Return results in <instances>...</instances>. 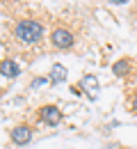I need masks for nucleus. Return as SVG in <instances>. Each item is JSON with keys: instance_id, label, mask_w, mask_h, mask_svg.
I'll return each instance as SVG.
<instances>
[{"instance_id": "obj_1", "label": "nucleus", "mask_w": 137, "mask_h": 149, "mask_svg": "<svg viewBox=\"0 0 137 149\" xmlns=\"http://www.w3.org/2000/svg\"><path fill=\"white\" fill-rule=\"evenodd\" d=\"M43 35H46V28H43V23L39 19H19L12 28L14 41L21 44V46H28V48L41 44Z\"/></svg>"}, {"instance_id": "obj_2", "label": "nucleus", "mask_w": 137, "mask_h": 149, "mask_svg": "<svg viewBox=\"0 0 137 149\" xmlns=\"http://www.w3.org/2000/svg\"><path fill=\"white\" fill-rule=\"evenodd\" d=\"M48 44L55 51H71L76 46V35L64 25H55L50 30V35H48Z\"/></svg>"}, {"instance_id": "obj_3", "label": "nucleus", "mask_w": 137, "mask_h": 149, "mask_svg": "<svg viewBox=\"0 0 137 149\" xmlns=\"http://www.w3.org/2000/svg\"><path fill=\"white\" fill-rule=\"evenodd\" d=\"M37 117H39L41 124H46V126H57L64 119V112L59 110L55 103H46V106H41L37 110Z\"/></svg>"}, {"instance_id": "obj_4", "label": "nucleus", "mask_w": 137, "mask_h": 149, "mask_svg": "<svg viewBox=\"0 0 137 149\" xmlns=\"http://www.w3.org/2000/svg\"><path fill=\"white\" fill-rule=\"evenodd\" d=\"M32 135H34V129H32L30 124H19V126H14V129L9 131V140H12L16 147H25V145L32 140Z\"/></svg>"}, {"instance_id": "obj_5", "label": "nucleus", "mask_w": 137, "mask_h": 149, "mask_svg": "<svg viewBox=\"0 0 137 149\" xmlns=\"http://www.w3.org/2000/svg\"><path fill=\"white\" fill-rule=\"evenodd\" d=\"M0 74H2V78H7V80L19 78V76H21L19 62H16L14 57H2V62H0Z\"/></svg>"}, {"instance_id": "obj_6", "label": "nucleus", "mask_w": 137, "mask_h": 149, "mask_svg": "<svg viewBox=\"0 0 137 149\" xmlns=\"http://www.w3.org/2000/svg\"><path fill=\"white\" fill-rule=\"evenodd\" d=\"M130 71H133V60L130 57H119L112 64V74L117 78H126V76H130Z\"/></svg>"}, {"instance_id": "obj_7", "label": "nucleus", "mask_w": 137, "mask_h": 149, "mask_svg": "<svg viewBox=\"0 0 137 149\" xmlns=\"http://www.w3.org/2000/svg\"><path fill=\"white\" fill-rule=\"evenodd\" d=\"M50 83H53V85H59V83H64V80H66V76H69V71H66V67H64V64H53V67H50Z\"/></svg>"}, {"instance_id": "obj_8", "label": "nucleus", "mask_w": 137, "mask_h": 149, "mask_svg": "<svg viewBox=\"0 0 137 149\" xmlns=\"http://www.w3.org/2000/svg\"><path fill=\"white\" fill-rule=\"evenodd\" d=\"M80 87H82V92L89 90V99H94V90H98V78L92 76V74L82 76V78H80Z\"/></svg>"}, {"instance_id": "obj_9", "label": "nucleus", "mask_w": 137, "mask_h": 149, "mask_svg": "<svg viewBox=\"0 0 137 149\" xmlns=\"http://www.w3.org/2000/svg\"><path fill=\"white\" fill-rule=\"evenodd\" d=\"M128 110H130V115H137V90H133L128 96Z\"/></svg>"}, {"instance_id": "obj_10", "label": "nucleus", "mask_w": 137, "mask_h": 149, "mask_svg": "<svg viewBox=\"0 0 137 149\" xmlns=\"http://www.w3.org/2000/svg\"><path fill=\"white\" fill-rule=\"evenodd\" d=\"M43 83H50V76H41V78H34L30 87H39V85H43Z\"/></svg>"}, {"instance_id": "obj_11", "label": "nucleus", "mask_w": 137, "mask_h": 149, "mask_svg": "<svg viewBox=\"0 0 137 149\" xmlns=\"http://www.w3.org/2000/svg\"><path fill=\"white\" fill-rule=\"evenodd\" d=\"M110 2H112V5H126L128 0H110Z\"/></svg>"}]
</instances>
